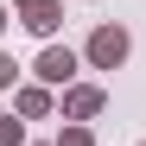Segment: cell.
Instances as JSON below:
<instances>
[{
  "instance_id": "obj_6",
  "label": "cell",
  "mask_w": 146,
  "mask_h": 146,
  "mask_svg": "<svg viewBox=\"0 0 146 146\" xmlns=\"http://www.w3.org/2000/svg\"><path fill=\"white\" fill-rule=\"evenodd\" d=\"M51 146H95V133H89V121H64V133Z\"/></svg>"
},
{
  "instance_id": "obj_4",
  "label": "cell",
  "mask_w": 146,
  "mask_h": 146,
  "mask_svg": "<svg viewBox=\"0 0 146 146\" xmlns=\"http://www.w3.org/2000/svg\"><path fill=\"white\" fill-rule=\"evenodd\" d=\"M57 108H64V121H95V114L108 108V89H95V83H70Z\"/></svg>"
},
{
  "instance_id": "obj_11",
  "label": "cell",
  "mask_w": 146,
  "mask_h": 146,
  "mask_svg": "<svg viewBox=\"0 0 146 146\" xmlns=\"http://www.w3.org/2000/svg\"><path fill=\"white\" fill-rule=\"evenodd\" d=\"M140 146H146V140H140Z\"/></svg>"
},
{
  "instance_id": "obj_3",
  "label": "cell",
  "mask_w": 146,
  "mask_h": 146,
  "mask_svg": "<svg viewBox=\"0 0 146 146\" xmlns=\"http://www.w3.org/2000/svg\"><path fill=\"white\" fill-rule=\"evenodd\" d=\"M13 19H19L32 38L51 44V38H57V26H64V7H57V0H26V7H13Z\"/></svg>"
},
{
  "instance_id": "obj_1",
  "label": "cell",
  "mask_w": 146,
  "mask_h": 146,
  "mask_svg": "<svg viewBox=\"0 0 146 146\" xmlns=\"http://www.w3.org/2000/svg\"><path fill=\"white\" fill-rule=\"evenodd\" d=\"M127 51H133L127 26H95L89 44H83V64H89V70H121V64H127Z\"/></svg>"
},
{
  "instance_id": "obj_10",
  "label": "cell",
  "mask_w": 146,
  "mask_h": 146,
  "mask_svg": "<svg viewBox=\"0 0 146 146\" xmlns=\"http://www.w3.org/2000/svg\"><path fill=\"white\" fill-rule=\"evenodd\" d=\"M7 7H26V0H7Z\"/></svg>"
},
{
  "instance_id": "obj_5",
  "label": "cell",
  "mask_w": 146,
  "mask_h": 146,
  "mask_svg": "<svg viewBox=\"0 0 146 146\" xmlns=\"http://www.w3.org/2000/svg\"><path fill=\"white\" fill-rule=\"evenodd\" d=\"M51 108H57V95L44 89V83H19V89H13V114H19V121H44Z\"/></svg>"
},
{
  "instance_id": "obj_7",
  "label": "cell",
  "mask_w": 146,
  "mask_h": 146,
  "mask_svg": "<svg viewBox=\"0 0 146 146\" xmlns=\"http://www.w3.org/2000/svg\"><path fill=\"white\" fill-rule=\"evenodd\" d=\"M0 146H26V121L19 114H0Z\"/></svg>"
},
{
  "instance_id": "obj_8",
  "label": "cell",
  "mask_w": 146,
  "mask_h": 146,
  "mask_svg": "<svg viewBox=\"0 0 146 146\" xmlns=\"http://www.w3.org/2000/svg\"><path fill=\"white\" fill-rule=\"evenodd\" d=\"M0 89H19V64H13L7 51H0Z\"/></svg>"
},
{
  "instance_id": "obj_9",
  "label": "cell",
  "mask_w": 146,
  "mask_h": 146,
  "mask_svg": "<svg viewBox=\"0 0 146 146\" xmlns=\"http://www.w3.org/2000/svg\"><path fill=\"white\" fill-rule=\"evenodd\" d=\"M7 26H13V7H7V0H0V32H7Z\"/></svg>"
},
{
  "instance_id": "obj_2",
  "label": "cell",
  "mask_w": 146,
  "mask_h": 146,
  "mask_svg": "<svg viewBox=\"0 0 146 146\" xmlns=\"http://www.w3.org/2000/svg\"><path fill=\"white\" fill-rule=\"evenodd\" d=\"M76 51H70V44H44V51H38V64H32V76L44 83V89H70V83H76Z\"/></svg>"
}]
</instances>
